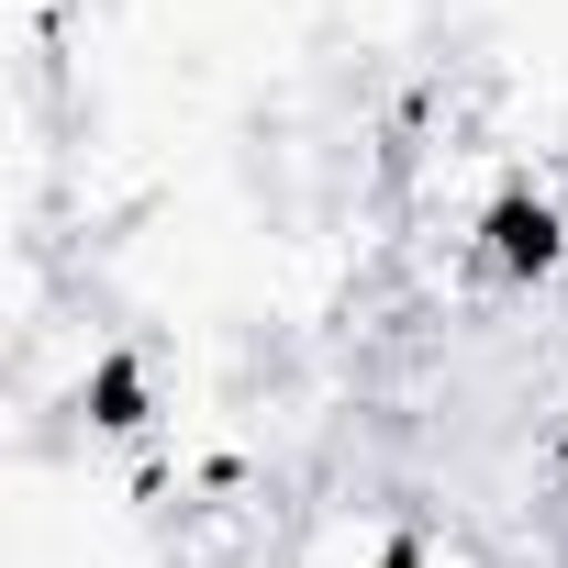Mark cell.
Masks as SVG:
<instances>
[{
	"label": "cell",
	"mask_w": 568,
	"mask_h": 568,
	"mask_svg": "<svg viewBox=\"0 0 568 568\" xmlns=\"http://www.w3.org/2000/svg\"><path fill=\"white\" fill-rule=\"evenodd\" d=\"M490 256H501L513 278L546 267V256H557V201H501V212H490Z\"/></svg>",
	"instance_id": "cell-1"
}]
</instances>
